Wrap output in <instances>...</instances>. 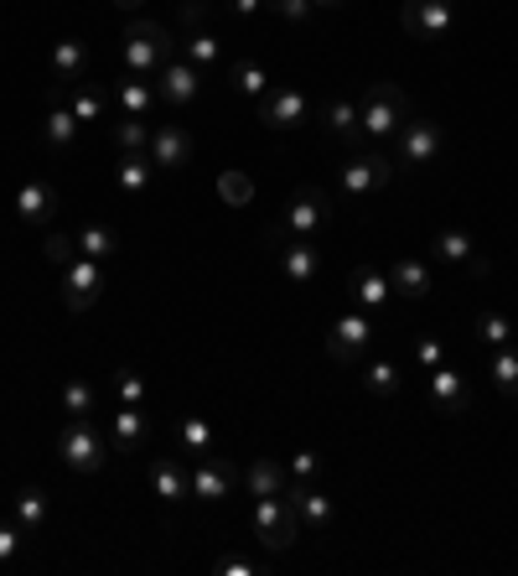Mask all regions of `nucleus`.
<instances>
[{"label": "nucleus", "instance_id": "obj_1", "mask_svg": "<svg viewBox=\"0 0 518 576\" xmlns=\"http://www.w3.org/2000/svg\"><path fill=\"white\" fill-rule=\"evenodd\" d=\"M358 115H363V136L394 140L400 125L410 120V99H404L400 84H369V89L358 94Z\"/></svg>", "mask_w": 518, "mask_h": 576}, {"label": "nucleus", "instance_id": "obj_2", "mask_svg": "<svg viewBox=\"0 0 518 576\" xmlns=\"http://www.w3.org/2000/svg\"><path fill=\"white\" fill-rule=\"evenodd\" d=\"M119 58H125L130 74L156 78L166 68V58H172V31L156 27V21H130L125 37H119Z\"/></svg>", "mask_w": 518, "mask_h": 576}, {"label": "nucleus", "instance_id": "obj_3", "mask_svg": "<svg viewBox=\"0 0 518 576\" xmlns=\"http://www.w3.org/2000/svg\"><path fill=\"white\" fill-rule=\"evenodd\" d=\"M394 156L379 146V152H358L348 167H342V177H338V187H342V197L348 203H369L379 187H389V177H394Z\"/></svg>", "mask_w": 518, "mask_h": 576}, {"label": "nucleus", "instance_id": "obj_4", "mask_svg": "<svg viewBox=\"0 0 518 576\" xmlns=\"http://www.w3.org/2000/svg\"><path fill=\"white\" fill-rule=\"evenodd\" d=\"M250 525H254V540H260L265 550H291L296 546V535H301V519H296V509H291L285 494H270V499L254 504Z\"/></svg>", "mask_w": 518, "mask_h": 576}, {"label": "nucleus", "instance_id": "obj_5", "mask_svg": "<svg viewBox=\"0 0 518 576\" xmlns=\"http://www.w3.org/2000/svg\"><path fill=\"white\" fill-rule=\"evenodd\" d=\"M58 457L68 462L74 472H99L109 462V441L94 431V421H68L58 426Z\"/></svg>", "mask_w": 518, "mask_h": 576}, {"label": "nucleus", "instance_id": "obj_6", "mask_svg": "<svg viewBox=\"0 0 518 576\" xmlns=\"http://www.w3.org/2000/svg\"><path fill=\"white\" fill-rule=\"evenodd\" d=\"M446 152V130L436 120H404L400 125V136H394V167H436Z\"/></svg>", "mask_w": 518, "mask_h": 576}, {"label": "nucleus", "instance_id": "obj_7", "mask_svg": "<svg viewBox=\"0 0 518 576\" xmlns=\"http://www.w3.org/2000/svg\"><path fill=\"white\" fill-rule=\"evenodd\" d=\"M369 349H373V312L348 306V312L332 322V333H326V353H332L338 364H363Z\"/></svg>", "mask_w": 518, "mask_h": 576}, {"label": "nucleus", "instance_id": "obj_8", "mask_svg": "<svg viewBox=\"0 0 518 576\" xmlns=\"http://www.w3.org/2000/svg\"><path fill=\"white\" fill-rule=\"evenodd\" d=\"M400 27L414 42H441L457 31V0H404L400 6Z\"/></svg>", "mask_w": 518, "mask_h": 576}, {"label": "nucleus", "instance_id": "obj_9", "mask_svg": "<svg viewBox=\"0 0 518 576\" xmlns=\"http://www.w3.org/2000/svg\"><path fill=\"white\" fill-rule=\"evenodd\" d=\"M270 244H275L281 275L291 281V286L322 281V250H316V240H296V234H275V228H270Z\"/></svg>", "mask_w": 518, "mask_h": 576}, {"label": "nucleus", "instance_id": "obj_10", "mask_svg": "<svg viewBox=\"0 0 518 576\" xmlns=\"http://www.w3.org/2000/svg\"><path fill=\"white\" fill-rule=\"evenodd\" d=\"M156 94H162V105H172V109L197 105V99H203V68H193L182 52H172L166 68L156 74Z\"/></svg>", "mask_w": 518, "mask_h": 576}, {"label": "nucleus", "instance_id": "obj_11", "mask_svg": "<svg viewBox=\"0 0 518 576\" xmlns=\"http://www.w3.org/2000/svg\"><path fill=\"white\" fill-rule=\"evenodd\" d=\"M326 224V197L316 187H301L291 203L281 208V224L275 234H296V240H316V228Z\"/></svg>", "mask_w": 518, "mask_h": 576}, {"label": "nucleus", "instance_id": "obj_12", "mask_svg": "<svg viewBox=\"0 0 518 576\" xmlns=\"http://www.w3.org/2000/svg\"><path fill=\"white\" fill-rule=\"evenodd\" d=\"M104 296V271L99 260L78 255L68 271H62V302H68V312H89L94 302Z\"/></svg>", "mask_w": 518, "mask_h": 576}, {"label": "nucleus", "instance_id": "obj_13", "mask_svg": "<svg viewBox=\"0 0 518 576\" xmlns=\"http://www.w3.org/2000/svg\"><path fill=\"white\" fill-rule=\"evenodd\" d=\"M109 447H115L119 457H135L150 447V416L146 406H119L115 416H109Z\"/></svg>", "mask_w": 518, "mask_h": 576}, {"label": "nucleus", "instance_id": "obj_14", "mask_svg": "<svg viewBox=\"0 0 518 576\" xmlns=\"http://www.w3.org/2000/svg\"><path fill=\"white\" fill-rule=\"evenodd\" d=\"M150 162L156 172H182L193 162V136L182 125H150Z\"/></svg>", "mask_w": 518, "mask_h": 576}, {"label": "nucleus", "instance_id": "obj_15", "mask_svg": "<svg viewBox=\"0 0 518 576\" xmlns=\"http://www.w3.org/2000/svg\"><path fill=\"white\" fill-rule=\"evenodd\" d=\"M197 468H193V499L203 504H218L234 494V468H228V457L218 452H207V457H193Z\"/></svg>", "mask_w": 518, "mask_h": 576}, {"label": "nucleus", "instance_id": "obj_16", "mask_svg": "<svg viewBox=\"0 0 518 576\" xmlns=\"http://www.w3.org/2000/svg\"><path fill=\"white\" fill-rule=\"evenodd\" d=\"M342 291H348V302L363 306V312H384V302L394 296L389 275H384V271H373V265H358V271H348Z\"/></svg>", "mask_w": 518, "mask_h": 576}, {"label": "nucleus", "instance_id": "obj_17", "mask_svg": "<svg viewBox=\"0 0 518 576\" xmlns=\"http://www.w3.org/2000/svg\"><path fill=\"white\" fill-rule=\"evenodd\" d=\"M285 499H291V509H296L301 530L326 535V525H332V499H326L322 488H311V484H291V488H285Z\"/></svg>", "mask_w": 518, "mask_h": 576}, {"label": "nucleus", "instance_id": "obj_18", "mask_svg": "<svg viewBox=\"0 0 518 576\" xmlns=\"http://www.w3.org/2000/svg\"><path fill=\"white\" fill-rule=\"evenodd\" d=\"M430 406L441 410V416H461V410L472 406V390H467V374H457L451 364L430 369Z\"/></svg>", "mask_w": 518, "mask_h": 576}, {"label": "nucleus", "instance_id": "obj_19", "mask_svg": "<svg viewBox=\"0 0 518 576\" xmlns=\"http://www.w3.org/2000/svg\"><path fill=\"white\" fill-rule=\"evenodd\" d=\"M260 120H265L270 130H296V125L306 120V94L301 89H270L265 99H260Z\"/></svg>", "mask_w": 518, "mask_h": 576}, {"label": "nucleus", "instance_id": "obj_20", "mask_svg": "<svg viewBox=\"0 0 518 576\" xmlns=\"http://www.w3.org/2000/svg\"><path fill=\"white\" fill-rule=\"evenodd\" d=\"M115 105H119V115L150 120V115H156V105H162V94H156V84H150V78L125 74V78L115 84Z\"/></svg>", "mask_w": 518, "mask_h": 576}, {"label": "nucleus", "instance_id": "obj_21", "mask_svg": "<svg viewBox=\"0 0 518 576\" xmlns=\"http://www.w3.org/2000/svg\"><path fill=\"white\" fill-rule=\"evenodd\" d=\"M52 78H58V89H74V84H84L89 78V47L78 42V37H62V42H52Z\"/></svg>", "mask_w": 518, "mask_h": 576}, {"label": "nucleus", "instance_id": "obj_22", "mask_svg": "<svg viewBox=\"0 0 518 576\" xmlns=\"http://www.w3.org/2000/svg\"><path fill=\"white\" fill-rule=\"evenodd\" d=\"M16 213H21L27 224H47V218L58 213V187L42 183V177H27V183L16 187Z\"/></svg>", "mask_w": 518, "mask_h": 576}, {"label": "nucleus", "instance_id": "obj_23", "mask_svg": "<svg viewBox=\"0 0 518 576\" xmlns=\"http://www.w3.org/2000/svg\"><path fill=\"white\" fill-rule=\"evenodd\" d=\"M389 286H394V296H410V302H420V296H430V291H436V281H430L426 260L400 255L394 265H389Z\"/></svg>", "mask_w": 518, "mask_h": 576}, {"label": "nucleus", "instance_id": "obj_24", "mask_svg": "<svg viewBox=\"0 0 518 576\" xmlns=\"http://www.w3.org/2000/svg\"><path fill=\"white\" fill-rule=\"evenodd\" d=\"M115 183L119 193H150V183H156V162H150V152H119V167H115Z\"/></svg>", "mask_w": 518, "mask_h": 576}, {"label": "nucleus", "instance_id": "obj_25", "mask_svg": "<svg viewBox=\"0 0 518 576\" xmlns=\"http://www.w3.org/2000/svg\"><path fill=\"white\" fill-rule=\"evenodd\" d=\"M150 488H156V499L182 504L187 494H193V478L182 472L177 457H156V462H150Z\"/></svg>", "mask_w": 518, "mask_h": 576}, {"label": "nucleus", "instance_id": "obj_26", "mask_svg": "<svg viewBox=\"0 0 518 576\" xmlns=\"http://www.w3.org/2000/svg\"><path fill=\"white\" fill-rule=\"evenodd\" d=\"M326 125V136H338L342 146H358L363 140V115H358V99H332L322 115Z\"/></svg>", "mask_w": 518, "mask_h": 576}, {"label": "nucleus", "instance_id": "obj_27", "mask_svg": "<svg viewBox=\"0 0 518 576\" xmlns=\"http://www.w3.org/2000/svg\"><path fill=\"white\" fill-rule=\"evenodd\" d=\"M11 525L21 535H37L47 525V494L42 488H21V494H16L11 499Z\"/></svg>", "mask_w": 518, "mask_h": 576}, {"label": "nucleus", "instance_id": "obj_28", "mask_svg": "<svg viewBox=\"0 0 518 576\" xmlns=\"http://www.w3.org/2000/svg\"><path fill=\"white\" fill-rule=\"evenodd\" d=\"M514 333H518V328L504 318V312H477V318H472V343H482L488 353L492 349H508Z\"/></svg>", "mask_w": 518, "mask_h": 576}, {"label": "nucleus", "instance_id": "obj_29", "mask_svg": "<svg viewBox=\"0 0 518 576\" xmlns=\"http://www.w3.org/2000/svg\"><path fill=\"white\" fill-rule=\"evenodd\" d=\"M42 140L52 146V152H74V140H78V115H74V109H68V105H52V109H47Z\"/></svg>", "mask_w": 518, "mask_h": 576}, {"label": "nucleus", "instance_id": "obj_30", "mask_svg": "<svg viewBox=\"0 0 518 576\" xmlns=\"http://www.w3.org/2000/svg\"><path fill=\"white\" fill-rule=\"evenodd\" d=\"M228 84H234L238 99H254V105L270 94V78H265V68H260L254 58H238L234 68H228Z\"/></svg>", "mask_w": 518, "mask_h": 576}, {"label": "nucleus", "instance_id": "obj_31", "mask_svg": "<svg viewBox=\"0 0 518 576\" xmlns=\"http://www.w3.org/2000/svg\"><path fill=\"white\" fill-rule=\"evenodd\" d=\"M291 488V472H285V462H275V457H260L250 468V494L254 499H270V494H285Z\"/></svg>", "mask_w": 518, "mask_h": 576}, {"label": "nucleus", "instance_id": "obj_32", "mask_svg": "<svg viewBox=\"0 0 518 576\" xmlns=\"http://www.w3.org/2000/svg\"><path fill=\"white\" fill-rule=\"evenodd\" d=\"M472 234L467 228H441L436 240H430V255L436 260H446V265H472Z\"/></svg>", "mask_w": 518, "mask_h": 576}, {"label": "nucleus", "instance_id": "obj_33", "mask_svg": "<svg viewBox=\"0 0 518 576\" xmlns=\"http://www.w3.org/2000/svg\"><path fill=\"white\" fill-rule=\"evenodd\" d=\"M404 374L400 364H389V359H363V390L379 394V400H389V394H400Z\"/></svg>", "mask_w": 518, "mask_h": 576}, {"label": "nucleus", "instance_id": "obj_34", "mask_svg": "<svg viewBox=\"0 0 518 576\" xmlns=\"http://www.w3.org/2000/svg\"><path fill=\"white\" fill-rule=\"evenodd\" d=\"M488 374H492V384H498V394L514 400V394H518V343L488 353Z\"/></svg>", "mask_w": 518, "mask_h": 576}, {"label": "nucleus", "instance_id": "obj_35", "mask_svg": "<svg viewBox=\"0 0 518 576\" xmlns=\"http://www.w3.org/2000/svg\"><path fill=\"white\" fill-rule=\"evenodd\" d=\"M182 58L193 62V68H203V74H213L223 62V42L213 37V31H193L187 42H182Z\"/></svg>", "mask_w": 518, "mask_h": 576}, {"label": "nucleus", "instance_id": "obj_36", "mask_svg": "<svg viewBox=\"0 0 518 576\" xmlns=\"http://www.w3.org/2000/svg\"><path fill=\"white\" fill-rule=\"evenodd\" d=\"M177 441L187 457H207L213 452V426L203 421V416H182L177 421Z\"/></svg>", "mask_w": 518, "mask_h": 576}, {"label": "nucleus", "instance_id": "obj_37", "mask_svg": "<svg viewBox=\"0 0 518 576\" xmlns=\"http://www.w3.org/2000/svg\"><path fill=\"white\" fill-rule=\"evenodd\" d=\"M78 255H89V260H109L119 255V234L109 224H89L84 234H78Z\"/></svg>", "mask_w": 518, "mask_h": 576}, {"label": "nucleus", "instance_id": "obj_38", "mask_svg": "<svg viewBox=\"0 0 518 576\" xmlns=\"http://www.w3.org/2000/svg\"><path fill=\"white\" fill-rule=\"evenodd\" d=\"M68 109L78 115V125H99L104 120V94L94 84H74L68 89Z\"/></svg>", "mask_w": 518, "mask_h": 576}, {"label": "nucleus", "instance_id": "obj_39", "mask_svg": "<svg viewBox=\"0 0 518 576\" xmlns=\"http://www.w3.org/2000/svg\"><path fill=\"white\" fill-rule=\"evenodd\" d=\"M115 146H119V152H150V120L119 115V120H115Z\"/></svg>", "mask_w": 518, "mask_h": 576}, {"label": "nucleus", "instance_id": "obj_40", "mask_svg": "<svg viewBox=\"0 0 518 576\" xmlns=\"http://www.w3.org/2000/svg\"><path fill=\"white\" fill-rule=\"evenodd\" d=\"M62 416H74V421H89V416H94V384L89 380H68V384H62Z\"/></svg>", "mask_w": 518, "mask_h": 576}, {"label": "nucleus", "instance_id": "obj_41", "mask_svg": "<svg viewBox=\"0 0 518 576\" xmlns=\"http://www.w3.org/2000/svg\"><path fill=\"white\" fill-rule=\"evenodd\" d=\"M218 197L228 203V208H250V203H254L250 172H223V177H218Z\"/></svg>", "mask_w": 518, "mask_h": 576}, {"label": "nucleus", "instance_id": "obj_42", "mask_svg": "<svg viewBox=\"0 0 518 576\" xmlns=\"http://www.w3.org/2000/svg\"><path fill=\"white\" fill-rule=\"evenodd\" d=\"M42 255H47V265L62 275V271H68V265L78 260V240H68V234H47V240H42Z\"/></svg>", "mask_w": 518, "mask_h": 576}, {"label": "nucleus", "instance_id": "obj_43", "mask_svg": "<svg viewBox=\"0 0 518 576\" xmlns=\"http://www.w3.org/2000/svg\"><path fill=\"white\" fill-rule=\"evenodd\" d=\"M115 394H119V406H146V380L135 374V369H115Z\"/></svg>", "mask_w": 518, "mask_h": 576}, {"label": "nucleus", "instance_id": "obj_44", "mask_svg": "<svg viewBox=\"0 0 518 576\" xmlns=\"http://www.w3.org/2000/svg\"><path fill=\"white\" fill-rule=\"evenodd\" d=\"M265 11L291 21V27H306L311 16H316V6H311V0H265Z\"/></svg>", "mask_w": 518, "mask_h": 576}, {"label": "nucleus", "instance_id": "obj_45", "mask_svg": "<svg viewBox=\"0 0 518 576\" xmlns=\"http://www.w3.org/2000/svg\"><path fill=\"white\" fill-rule=\"evenodd\" d=\"M414 364L426 369V374H430V369H441L446 364V343H441V338H420V343H414Z\"/></svg>", "mask_w": 518, "mask_h": 576}, {"label": "nucleus", "instance_id": "obj_46", "mask_svg": "<svg viewBox=\"0 0 518 576\" xmlns=\"http://www.w3.org/2000/svg\"><path fill=\"white\" fill-rule=\"evenodd\" d=\"M316 468H322V457H316V452H296L291 462H285L291 484H311V478H316Z\"/></svg>", "mask_w": 518, "mask_h": 576}, {"label": "nucleus", "instance_id": "obj_47", "mask_svg": "<svg viewBox=\"0 0 518 576\" xmlns=\"http://www.w3.org/2000/svg\"><path fill=\"white\" fill-rule=\"evenodd\" d=\"M16 550H21V530H16L11 519H6V525H0V566L16 562Z\"/></svg>", "mask_w": 518, "mask_h": 576}, {"label": "nucleus", "instance_id": "obj_48", "mask_svg": "<svg viewBox=\"0 0 518 576\" xmlns=\"http://www.w3.org/2000/svg\"><path fill=\"white\" fill-rule=\"evenodd\" d=\"M223 11L234 16V21H250V16L265 11V0H223Z\"/></svg>", "mask_w": 518, "mask_h": 576}, {"label": "nucleus", "instance_id": "obj_49", "mask_svg": "<svg viewBox=\"0 0 518 576\" xmlns=\"http://www.w3.org/2000/svg\"><path fill=\"white\" fill-rule=\"evenodd\" d=\"M218 576H254V562H244V556H223Z\"/></svg>", "mask_w": 518, "mask_h": 576}, {"label": "nucleus", "instance_id": "obj_50", "mask_svg": "<svg viewBox=\"0 0 518 576\" xmlns=\"http://www.w3.org/2000/svg\"><path fill=\"white\" fill-rule=\"evenodd\" d=\"M316 11H332V6H348V0H311Z\"/></svg>", "mask_w": 518, "mask_h": 576}, {"label": "nucleus", "instance_id": "obj_51", "mask_svg": "<svg viewBox=\"0 0 518 576\" xmlns=\"http://www.w3.org/2000/svg\"><path fill=\"white\" fill-rule=\"evenodd\" d=\"M119 11H135V6H146V0H115Z\"/></svg>", "mask_w": 518, "mask_h": 576}, {"label": "nucleus", "instance_id": "obj_52", "mask_svg": "<svg viewBox=\"0 0 518 576\" xmlns=\"http://www.w3.org/2000/svg\"><path fill=\"white\" fill-rule=\"evenodd\" d=\"M514 343H518V333H514Z\"/></svg>", "mask_w": 518, "mask_h": 576}]
</instances>
